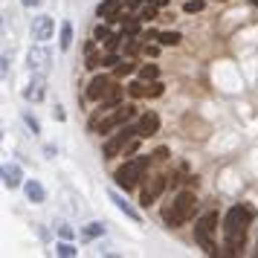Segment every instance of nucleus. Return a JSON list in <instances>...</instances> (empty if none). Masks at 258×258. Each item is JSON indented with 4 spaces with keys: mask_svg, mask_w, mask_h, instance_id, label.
Returning <instances> with one entry per match:
<instances>
[{
    "mask_svg": "<svg viewBox=\"0 0 258 258\" xmlns=\"http://www.w3.org/2000/svg\"><path fill=\"white\" fill-rule=\"evenodd\" d=\"M215 229H218V215L209 212V215H203L195 226V241L198 246L206 252V255H218V244H215Z\"/></svg>",
    "mask_w": 258,
    "mask_h": 258,
    "instance_id": "3",
    "label": "nucleus"
},
{
    "mask_svg": "<svg viewBox=\"0 0 258 258\" xmlns=\"http://www.w3.org/2000/svg\"><path fill=\"white\" fill-rule=\"evenodd\" d=\"M128 90H131V96H145V84L134 82V84H131V87H128Z\"/></svg>",
    "mask_w": 258,
    "mask_h": 258,
    "instance_id": "28",
    "label": "nucleus"
},
{
    "mask_svg": "<svg viewBox=\"0 0 258 258\" xmlns=\"http://www.w3.org/2000/svg\"><path fill=\"white\" fill-rule=\"evenodd\" d=\"M255 255H258V246H255Z\"/></svg>",
    "mask_w": 258,
    "mask_h": 258,
    "instance_id": "38",
    "label": "nucleus"
},
{
    "mask_svg": "<svg viewBox=\"0 0 258 258\" xmlns=\"http://www.w3.org/2000/svg\"><path fill=\"white\" fill-rule=\"evenodd\" d=\"M24 188H26V198H29V203H44L47 191H44V186H41L38 180H26Z\"/></svg>",
    "mask_w": 258,
    "mask_h": 258,
    "instance_id": "14",
    "label": "nucleus"
},
{
    "mask_svg": "<svg viewBox=\"0 0 258 258\" xmlns=\"http://www.w3.org/2000/svg\"><path fill=\"white\" fill-rule=\"evenodd\" d=\"M119 6H122V0H102L96 12H99V18H105V21H116Z\"/></svg>",
    "mask_w": 258,
    "mask_h": 258,
    "instance_id": "13",
    "label": "nucleus"
},
{
    "mask_svg": "<svg viewBox=\"0 0 258 258\" xmlns=\"http://www.w3.org/2000/svg\"><path fill=\"white\" fill-rule=\"evenodd\" d=\"M55 252H58V255H64V258H73V255H76V246L64 241V244H58V249H55Z\"/></svg>",
    "mask_w": 258,
    "mask_h": 258,
    "instance_id": "22",
    "label": "nucleus"
},
{
    "mask_svg": "<svg viewBox=\"0 0 258 258\" xmlns=\"http://www.w3.org/2000/svg\"><path fill=\"white\" fill-rule=\"evenodd\" d=\"M148 163H151V157H137V160H131L128 165H122V168L116 171V183L131 191V188L142 180V171L148 168Z\"/></svg>",
    "mask_w": 258,
    "mask_h": 258,
    "instance_id": "4",
    "label": "nucleus"
},
{
    "mask_svg": "<svg viewBox=\"0 0 258 258\" xmlns=\"http://www.w3.org/2000/svg\"><path fill=\"white\" fill-rule=\"evenodd\" d=\"M157 73H160V70H157V64H145V67L140 70V76L145 79V82H154V79H157Z\"/></svg>",
    "mask_w": 258,
    "mask_h": 258,
    "instance_id": "20",
    "label": "nucleus"
},
{
    "mask_svg": "<svg viewBox=\"0 0 258 258\" xmlns=\"http://www.w3.org/2000/svg\"><path fill=\"white\" fill-rule=\"evenodd\" d=\"M195 209H198V198H195L191 191H180V195L174 198V206L165 209L163 218H165V223H168L171 229H177V226H183L186 221H191Z\"/></svg>",
    "mask_w": 258,
    "mask_h": 258,
    "instance_id": "2",
    "label": "nucleus"
},
{
    "mask_svg": "<svg viewBox=\"0 0 258 258\" xmlns=\"http://www.w3.org/2000/svg\"><path fill=\"white\" fill-rule=\"evenodd\" d=\"M131 73H134V64H119V67H116L119 79H122V76H131Z\"/></svg>",
    "mask_w": 258,
    "mask_h": 258,
    "instance_id": "29",
    "label": "nucleus"
},
{
    "mask_svg": "<svg viewBox=\"0 0 258 258\" xmlns=\"http://www.w3.org/2000/svg\"><path fill=\"white\" fill-rule=\"evenodd\" d=\"M160 44L163 47H177L180 44V35L177 32H160Z\"/></svg>",
    "mask_w": 258,
    "mask_h": 258,
    "instance_id": "19",
    "label": "nucleus"
},
{
    "mask_svg": "<svg viewBox=\"0 0 258 258\" xmlns=\"http://www.w3.org/2000/svg\"><path fill=\"white\" fill-rule=\"evenodd\" d=\"M99 235H105V223H87V226H82V241H93V238H99Z\"/></svg>",
    "mask_w": 258,
    "mask_h": 258,
    "instance_id": "16",
    "label": "nucleus"
},
{
    "mask_svg": "<svg viewBox=\"0 0 258 258\" xmlns=\"http://www.w3.org/2000/svg\"><path fill=\"white\" fill-rule=\"evenodd\" d=\"M110 200H113V203H116L119 209H122V212H125V215H128L131 221H137V223L142 221V215H140V212H137V209H134V206H131L128 200H125V198H122V195H119V191H110Z\"/></svg>",
    "mask_w": 258,
    "mask_h": 258,
    "instance_id": "15",
    "label": "nucleus"
},
{
    "mask_svg": "<svg viewBox=\"0 0 258 258\" xmlns=\"http://www.w3.org/2000/svg\"><path fill=\"white\" fill-rule=\"evenodd\" d=\"M41 3H44V0H24L26 9H35V6H41Z\"/></svg>",
    "mask_w": 258,
    "mask_h": 258,
    "instance_id": "33",
    "label": "nucleus"
},
{
    "mask_svg": "<svg viewBox=\"0 0 258 258\" xmlns=\"http://www.w3.org/2000/svg\"><path fill=\"white\" fill-rule=\"evenodd\" d=\"M252 221V212L244 209V206H232L223 218V238H226V249L229 252H241L246 241V226Z\"/></svg>",
    "mask_w": 258,
    "mask_h": 258,
    "instance_id": "1",
    "label": "nucleus"
},
{
    "mask_svg": "<svg viewBox=\"0 0 258 258\" xmlns=\"http://www.w3.org/2000/svg\"><path fill=\"white\" fill-rule=\"evenodd\" d=\"M200 9H203V3H200V0H188L186 6H183V12H188V15L200 12Z\"/></svg>",
    "mask_w": 258,
    "mask_h": 258,
    "instance_id": "24",
    "label": "nucleus"
},
{
    "mask_svg": "<svg viewBox=\"0 0 258 258\" xmlns=\"http://www.w3.org/2000/svg\"><path fill=\"white\" fill-rule=\"evenodd\" d=\"M44 96H47V79L44 76H35L32 82L26 84V90H24V99L26 102H44Z\"/></svg>",
    "mask_w": 258,
    "mask_h": 258,
    "instance_id": "9",
    "label": "nucleus"
},
{
    "mask_svg": "<svg viewBox=\"0 0 258 258\" xmlns=\"http://www.w3.org/2000/svg\"><path fill=\"white\" fill-rule=\"evenodd\" d=\"M142 6V0H128V9H140Z\"/></svg>",
    "mask_w": 258,
    "mask_h": 258,
    "instance_id": "35",
    "label": "nucleus"
},
{
    "mask_svg": "<svg viewBox=\"0 0 258 258\" xmlns=\"http://www.w3.org/2000/svg\"><path fill=\"white\" fill-rule=\"evenodd\" d=\"M107 38H110V29L107 26H99L96 29V41H107Z\"/></svg>",
    "mask_w": 258,
    "mask_h": 258,
    "instance_id": "30",
    "label": "nucleus"
},
{
    "mask_svg": "<svg viewBox=\"0 0 258 258\" xmlns=\"http://www.w3.org/2000/svg\"><path fill=\"white\" fill-rule=\"evenodd\" d=\"M137 49H140V47H137V44H128V47H125V58H128V55H134Z\"/></svg>",
    "mask_w": 258,
    "mask_h": 258,
    "instance_id": "34",
    "label": "nucleus"
},
{
    "mask_svg": "<svg viewBox=\"0 0 258 258\" xmlns=\"http://www.w3.org/2000/svg\"><path fill=\"white\" fill-rule=\"evenodd\" d=\"M252 6H258V0H252Z\"/></svg>",
    "mask_w": 258,
    "mask_h": 258,
    "instance_id": "37",
    "label": "nucleus"
},
{
    "mask_svg": "<svg viewBox=\"0 0 258 258\" xmlns=\"http://www.w3.org/2000/svg\"><path fill=\"white\" fill-rule=\"evenodd\" d=\"M157 128H160V116H157V113H145V116L137 122V137H151Z\"/></svg>",
    "mask_w": 258,
    "mask_h": 258,
    "instance_id": "12",
    "label": "nucleus"
},
{
    "mask_svg": "<svg viewBox=\"0 0 258 258\" xmlns=\"http://www.w3.org/2000/svg\"><path fill=\"white\" fill-rule=\"evenodd\" d=\"M134 119V107H119V110H113L110 116H105L102 122H99V131L102 134H110V131H116V128H122L125 122H131Z\"/></svg>",
    "mask_w": 258,
    "mask_h": 258,
    "instance_id": "5",
    "label": "nucleus"
},
{
    "mask_svg": "<svg viewBox=\"0 0 258 258\" xmlns=\"http://www.w3.org/2000/svg\"><path fill=\"white\" fill-rule=\"evenodd\" d=\"M110 93V79L107 76H96L90 87H87V99H105Z\"/></svg>",
    "mask_w": 258,
    "mask_h": 258,
    "instance_id": "11",
    "label": "nucleus"
},
{
    "mask_svg": "<svg viewBox=\"0 0 258 258\" xmlns=\"http://www.w3.org/2000/svg\"><path fill=\"white\" fill-rule=\"evenodd\" d=\"M131 137H137V125H134V128H122L119 134H113V137H110V140L105 142V160L116 157V154L131 142Z\"/></svg>",
    "mask_w": 258,
    "mask_h": 258,
    "instance_id": "6",
    "label": "nucleus"
},
{
    "mask_svg": "<svg viewBox=\"0 0 258 258\" xmlns=\"http://www.w3.org/2000/svg\"><path fill=\"white\" fill-rule=\"evenodd\" d=\"M154 6H168V0H154Z\"/></svg>",
    "mask_w": 258,
    "mask_h": 258,
    "instance_id": "36",
    "label": "nucleus"
},
{
    "mask_svg": "<svg viewBox=\"0 0 258 258\" xmlns=\"http://www.w3.org/2000/svg\"><path fill=\"white\" fill-rule=\"evenodd\" d=\"M64 116H67V113H64V107L61 105L52 107V119H55V122H64Z\"/></svg>",
    "mask_w": 258,
    "mask_h": 258,
    "instance_id": "31",
    "label": "nucleus"
},
{
    "mask_svg": "<svg viewBox=\"0 0 258 258\" xmlns=\"http://www.w3.org/2000/svg\"><path fill=\"white\" fill-rule=\"evenodd\" d=\"M24 183V171H21V165L18 163H6L3 165V186L6 188H18Z\"/></svg>",
    "mask_w": 258,
    "mask_h": 258,
    "instance_id": "10",
    "label": "nucleus"
},
{
    "mask_svg": "<svg viewBox=\"0 0 258 258\" xmlns=\"http://www.w3.org/2000/svg\"><path fill=\"white\" fill-rule=\"evenodd\" d=\"M24 122H26V125H29V128H32V131H35V134H38V131H41V125H38V119L32 116V113H24Z\"/></svg>",
    "mask_w": 258,
    "mask_h": 258,
    "instance_id": "26",
    "label": "nucleus"
},
{
    "mask_svg": "<svg viewBox=\"0 0 258 258\" xmlns=\"http://www.w3.org/2000/svg\"><path fill=\"white\" fill-rule=\"evenodd\" d=\"M157 9H160V6H145V9H142V21H154V18H157Z\"/></svg>",
    "mask_w": 258,
    "mask_h": 258,
    "instance_id": "25",
    "label": "nucleus"
},
{
    "mask_svg": "<svg viewBox=\"0 0 258 258\" xmlns=\"http://www.w3.org/2000/svg\"><path fill=\"white\" fill-rule=\"evenodd\" d=\"M49 64H52V52L44 44H35V47L29 49V67H32V73L49 70Z\"/></svg>",
    "mask_w": 258,
    "mask_h": 258,
    "instance_id": "7",
    "label": "nucleus"
},
{
    "mask_svg": "<svg viewBox=\"0 0 258 258\" xmlns=\"http://www.w3.org/2000/svg\"><path fill=\"white\" fill-rule=\"evenodd\" d=\"M52 32H55V21H52L49 15H41V18H35V21H32V41L44 44V41H49V38H52Z\"/></svg>",
    "mask_w": 258,
    "mask_h": 258,
    "instance_id": "8",
    "label": "nucleus"
},
{
    "mask_svg": "<svg viewBox=\"0 0 258 258\" xmlns=\"http://www.w3.org/2000/svg\"><path fill=\"white\" fill-rule=\"evenodd\" d=\"M137 32H140V21H125V35H137Z\"/></svg>",
    "mask_w": 258,
    "mask_h": 258,
    "instance_id": "27",
    "label": "nucleus"
},
{
    "mask_svg": "<svg viewBox=\"0 0 258 258\" xmlns=\"http://www.w3.org/2000/svg\"><path fill=\"white\" fill-rule=\"evenodd\" d=\"M58 47L64 49V52L73 47V24H70V21H64V24H61V41H58Z\"/></svg>",
    "mask_w": 258,
    "mask_h": 258,
    "instance_id": "17",
    "label": "nucleus"
},
{
    "mask_svg": "<svg viewBox=\"0 0 258 258\" xmlns=\"http://www.w3.org/2000/svg\"><path fill=\"white\" fill-rule=\"evenodd\" d=\"M160 93H163V84L154 79V82L148 84V87H145V96H160Z\"/></svg>",
    "mask_w": 258,
    "mask_h": 258,
    "instance_id": "23",
    "label": "nucleus"
},
{
    "mask_svg": "<svg viewBox=\"0 0 258 258\" xmlns=\"http://www.w3.org/2000/svg\"><path fill=\"white\" fill-rule=\"evenodd\" d=\"M119 99H122V90H119V87H110V93L102 99V107H99V110H110V107L119 102Z\"/></svg>",
    "mask_w": 258,
    "mask_h": 258,
    "instance_id": "18",
    "label": "nucleus"
},
{
    "mask_svg": "<svg viewBox=\"0 0 258 258\" xmlns=\"http://www.w3.org/2000/svg\"><path fill=\"white\" fill-rule=\"evenodd\" d=\"M116 55H107V58H102V64H105V67H113V64H116Z\"/></svg>",
    "mask_w": 258,
    "mask_h": 258,
    "instance_id": "32",
    "label": "nucleus"
},
{
    "mask_svg": "<svg viewBox=\"0 0 258 258\" xmlns=\"http://www.w3.org/2000/svg\"><path fill=\"white\" fill-rule=\"evenodd\" d=\"M55 229H58V235H61V238H67V241H70L73 235H76V232L70 229V223H64V221H58V223H55Z\"/></svg>",
    "mask_w": 258,
    "mask_h": 258,
    "instance_id": "21",
    "label": "nucleus"
}]
</instances>
